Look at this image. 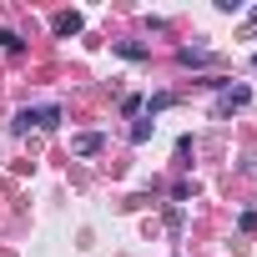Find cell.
I'll use <instances>...</instances> for the list:
<instances>
[{
	"label": "cell",
	"mask_w": 257,
	"mask_h": 257,
	"mask_svg": "<svg viewBox=\"0 0 257 257\" xmlns=\"http://www.w3.org/2000/svg\"><path fill=\"white\" fill-rule=\"evenodd\" d=\"M41 126L56 132V126H61V106H41Z\"/></svg>",
	"instance_id": "obj_6"
},
{
	"label": "cell",
	"mask_w": 257,
	"mask_h": 257,
	"mask_svg": "<svg viewBox=\"0 0 257 257\" xmlns=\"http://www.w3.org/2000/svg\"><path fill=\"white\" fill-rule=\"evenodd\" d=\"M116 56H126V61H147V46H132V41H121V46H116Z\"/></svg>",
	"instance_id": "obj_5"
},
{
	"label": "cell",
	"mask_w": 257,
	"mask_h": 257,
	"mask_svg": "<svg viewBox=\"0 0 257 257\" xmlns=\"http://www.w3.org/2000/svg\"><path fill=\"white\" fill-rule=\"evenodd\" d=\"M252 66H257V51H252Z\"/></svg>",
	"instance_id": "obj_11"
},
{
	"label": "cell",
	"mask_w": 257,
	"mask_h": 257,
	"mask_svg": "<svg viewBox=\"0 0 257 257\" xmlns=\"http://www.w3.org/2000/svg\"><path fill=\"white\" fill-rule=\"evenodd\" d=\"M21 46H26V41H21V36H16V31H0V51H11V56H16V51H21Z\"/></svg>",
	"instance_id": "obj_8"
},
{
	"label": "cell",
	"mask_w": 257,
	"mask_h": 257,
	"mask_svg": "<svg viewBox=\"0 0 257 257\" xmlns=\"http://www.w3.org/2000/svg\"><path fill=\"white\" fill-rule=\"evenodd\" d=\"M247 101H252V91H247V86H227V91H222V96H217V111H222V116H227V111H242V106H247Z\"/></svg>",
	"instance_id": "obj_1"
},
{
	"label": "cell",
	"mask_w": 257,
	"mask_h": 257,
	"mask_svg": "<svg viewBox=\"0 0 257 257\" xmlns=\"http://www.w3.org/2000/svg\"><path fill=\"white\" fill-rule=\"evenodd\" d=\"M11 126H16V132H31V126H41V111H31V106H26V111H16V121H11Z\"/></svg>",
	"instance_id": "obj_4"
},
{
	"label": "cell",
	"mask_w": 257,
	"mask_h": 257,
	"mask_svg": "<svg viewBox=\"0 0 257 257\" xmlns=\"http://www.w3.org/2000/svg\"><path fill=\"white\" fill-rule=\"evenodd\" d=\"M71 147H76V152H81V157H96V152H101V147H106V137H96V132H86V137H76V142H71Z\"/></svg>",
	"instance_id": "obj_2"
},
{
	"label": "cell",
	"mask_w": 257,
	"mask_h": 257,
	"mask_svg": "<svg viewBox=\"0 0 257 257\" xmlns=\"http://www.w3.org/2000/svg\"><path fill=\"white\" fill-rule=\"evenodd\" d=\"M252 26H257V6H252Z\"/></svg>",
	"instance_id": "obj_10"
},
{
	"label": "cell",
	"mask_w": 257,
	"mask_h": 257,
	"mask_svg": "<svg viewBox=\"0 0 257 257\" xmlns=\"http://www.w3.org/2000/svg\"><path fill=\"white\" fill-rule=\"evenodd\" d=\"M177 61H182V66H207V51H182Z\"/></svg>",
	"instance_id": "obj_9"
},
{
	"label": "cell",
	"mask_w": 257,
	"mask_h": 257,
	"mask_svg": "<svg viewBox=\"0 0 257 257\" xmlns=\"http://www.w3.org/2000/svg\"><path fill=\"white\" fill-rule=\"evenodd\" d=\"M51 26H56V36H76V31H81V16H76V11H66V16H56Z\"/></svg>",
	"instance_id": "obj_3"
},
{
	"label": "cell",
	"mask_w": 257,
	"mask_h": 257,
	"mask_svg": "<svg viewBox=\"0 0 257 257\" xmlns=\"http://www.w3.org/2000/svg\"><path fill=\"white\" fill-rule=\"evenodd\" d=\"M152 132H157V121H152V116H147V121H137V126H132V142H147V137H152Z\"/></svg>",
	"instance_id": "obj_7"
}]
</instances>
